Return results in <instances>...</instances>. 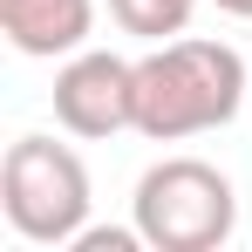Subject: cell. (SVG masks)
Here are the masks:
<instances>
[{
  "instance_id": "cell-6",
  "label": "cell",
  "mask_w": 252,
  "mask_h": 252,
  "mask_svg": "<svg viewBox=\"0 0 252 252\" xmlns=\"http://www.w3.org/2000/svg\"><path fill=\"white\" fill-rule=\"evenodd\" d=\"M191 14H198V0H109V21H116L123 34H136L143 48L177 41V34L191 28Z\"/></svg>"
},
{
  "instance_id": "cell-9",
  "label": "cell",
  "mask_w": 252,
  "mask_h": 252,
  "mask_svg": "<svg viewBox=\"0 0 252 252\" xmlns=\"http://www.w3.org/2000/svg\"><path fill=\"white\" fill-rule=\"evenodd\" d=\"M246 109H252V102H246Z\"/></svg>"
},
{
  "instance_id": "cell-1",
  "label": "cell",
  "mask_w": 252,
  "mask_h": 252,
  "mask_svg": "<svg viewBox=\"0 0 252 252\" xmlns=\"http://www.w3.org/2000/svg\"><path fill=\"white\" fill-rule=\"evenodd\" d=\"M246 102H252V75L232 41L177 34L136 62V136H150V143H184V136L225 129Z\"/></svg>"
},
{
  "instance_id": "cell-2",
  "label": "cell",
  "mask_w": 252,
  "mask_h": 252,
  "mask_svg": "<svg viewBox=\"0 0 252 252\" xmlns=\"http://www.w3.org/2000/svg\"><path fill=\"white\" fill-rule=\"evenodd\" d=\"M129 225L150 252H218L239 232V191L205 157H164L136 177Z\"/></svg>"
},
{
  "instance_id": "cell-5",
  "label": "cell",
  "mask_w": 252,
  "mask_h": 252,
  "mask_svg": "<svg viewBox=\"0 0 252 252\" xmlns=\"http://www.w3.org/2000/svg\"><path fill=\"white\" fill-rule=\"evenodd\" d=\"M0 34L14 55L68 62L95 34V0H0Z\"/></svg>"
},
{
  "instance_id": "cell-8",
  "label": "cell",
  "mask_w": 252,
  "mask_h": 252,
  "mask_svg": "<svg viewBox=\"0 0 252 252\" xmlns=\"http://www.w3.org/2000/svg\"><path fill=\"white\" fill-rule=\"evenodd\" d=\"M225 14H239V21H252V0H218Z\"/></svg>"
},
{
  "instance_id": "cell-7",
  "label": "cell",
  "mask_w": 252,
  "mask_h": 252,
  "mask_svg": "<svg viewBox=\"0 0 252 252\" xmlns=\"http://www.w3.org/2000/svg\"><path fill=\"white\" fill-rule=\"evenodd\" d=\"M143 246V232L129 225V232H109V225H82V239H75V252H136Z\"/></svg>"
},
{
  "instance_id": "cell-4",
  "label": "cell",
  "mask_w": 252,
  "mask_h": 252,
  "mask_svg": "<svg viewBox=\"0 0 252 252\" xmlns=\"http://www.w3.org/2000/svg\"><path fill=\"white\" fill-rule=\"evenodd\" d=\"M55 123L82 143L136 129V62L109 48H75L55 68Z\"/></svg>"
},
{
  "instance_id": "cell-3",
  "label": "cell",
  "mask_w": 252,
  "mask_h": 252,
  "mask_svg": "<svg viewBox=\"0 0 252 252\" xmlns=\"http://www.w3.org/2000/svg\"><path fill=\"white\" fill-rule=\"evenodd\" d=\"M89 164L55 136H14L0 157V211L28 246H75L89 225Z\"/></svg>"
}]
</instances>
